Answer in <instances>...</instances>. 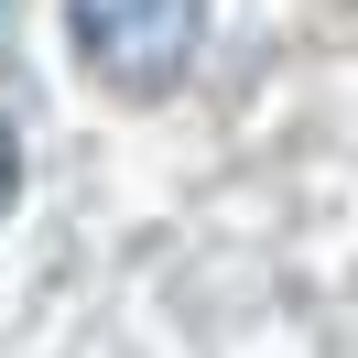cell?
Instances as JSON below:
<instances>
[{
	"label": "cell",
	"instance_id": "7a4b0ae2",
	"mask_svg": "<svg viewBox=\"0 0 358 358\" xmlns=\"http://www.w3.org/2000/svg\"><path fill=\"white\" fill-rule=\"evenodd\" d=\"M11 196H22V141H11V120H0V217H11Z\"/></svg>",
	"mask_w": 358,
	"mask_h": 358
},
{
	"label": "cell",
	"instance_id": "6da1fadb",
	"mask_svg": "<svg viewBox=\"0 0 358 358\" xmlns=\"http://www.w3.org/2000/svg\"><path fill=\"white\" fill-rule=\"evenodd\" d=\"M66 33L109 98H163L206 44V0H66Z\"/></svg>",
	"mask_w": 358,
	"mask_h": 358
}]
</instances>
